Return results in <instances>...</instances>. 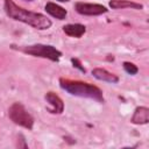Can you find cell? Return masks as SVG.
<instances>
[{
    "label": "cell",
    "mask_w": 149,
    "mask_h": 149,
    "mask_svg": "<svg viewBox=\"0 0 149 149\" xmlns=\"http://www.w3.org/2000/svg\"><path fill=\"white\" fill-rule=\"evenodd\" d=\"M59 85L64 91H66L68 93L72 95L81 97V98H90L95 101L104 102L102 91L92 84L79 81V80H70V79L61 78Z\"/></svg>",
    "instance_id": "cell-2"
},
{
    "label": "cell",
    "mask_w": 149,
    "mask_h": 149,
    "mask_svg": "<svg viewBox=\"0 0 149 149\" xmlns=\"http://www.w3.org/2000/svg\"><path fill=\"white\" fill-rule=\"evenodd\" d=\"M92 74L94 78L99 79V80H102V81H107V83H111V84H115L119 81V77L105 69H101V68H95L92 70Z\"/></svg>",
    "instance_id": "cell-8"
},
{
    "label": "cell",
    "mask_w": 149,
    "mask_h": 149,
    "mask_svg": "<svg viewBox=\"0 0 149 149\" xmlns=\"http://www.w3.org/2000/svg\"><path fill=\"white\" fill-rule=\"evenodd\" d=\"M71 63L73 64V66H74V68L79 69L81 72H84V73L86 72V69H85V68L81 65V63H80V61H79L78 58H71Z\"/></svg>",
    "instance_id": "cell-13"
},
{
    "label": "cell",
    "mask_w": 149,
    "mask_h": 149,
    "mask_svg": "<svg viewBox=\"0 0 149 149\" xmlns=\"http://www.w3.org/2000/svg\"><path fill=\"white\" fill-rule=\"evenodd\" d=\"M45 100L49 104V107H48V111L52 114H61L63 113L64 111V102L63 100L54 92H48L45 94Z\"/></svg>",
    "instance_id": "cell-6"
},
{
    "label": "cell",
    "mask_w": 149,
    "mask_h": 149,
    "mask_svg": "<svg viewBox=\"0 0 149 149\" xmlns=\"http://www.w3.org/2000/svg\"><path fill=\"white\" fill-rule=\"evenodd\" d=\"M123 69H125V71H126L127 73H129V74H136V73L139 72L137 66H136L135 64L130 63V62H123Z\"/></svg>",
    "instance_id": "cell-12"
},
{
    "label": "cell",
    "mask_w": 149,
    "mask_h": 149,
    "mask_svg": "<svg viewBox=\"0 0 149 149\" xmlns=\"http://www.w3.org/2000/svg\"><path fill=\"white\" fill-rule=\"evenodd\" d=\"M20 51L35 56V57H42V58H48L52 62H57L62 52L56 49L52 45H45V44H31V45H22L17 48Z\"/></svg>",
    "instance_id": "cell-3"
},
{
    "label": "cell",
    "mask_w": 149,
    "mask_h": 149,
    "mask_svg": "<svg viewBox=\"0 0 149 149\" xmlns=\"http://www.w3.org/2000/svg\"><path fill=\"white\" fill-rule=\"evenodd\" d=\"M57 1H61V2H68V1H70V0H57Z\"/></svg>",
    "instance_id": "cell-14"
},
{
    "label": "cell",
    "mask_w": 149,
    "mask_h": 149,
    "mask_svg": "<svg viewBox=\"0 0 149 149\" xmlns=\"http://www.w3.org/2000/svg\"><path fill=\"white\" fill-rule=\"evenodd\" d=\"M44 9L48 14H50L51 16H54L58 20H64L68 15V12L63 7H61V6H58L54 2H47Z\"/></svg>",
    "instance_id": "cell-9"
},
{
    "label": "cell",
    "mask_w": 149,
    "mask_h": 149,
    "mask_svg": "<svg viewBox=\"0 0 149 149\" xmlns=\"http://www.w3.org/2000/svg\"><path fill=\"white\" fill-rule=\"evenodd\" d=\"M3 8H5L6 14L10 19H13L15 21L23 22L26 24H29L33 28H36L38 30L49 29L52 24L50 19H48L45 15H43L41 13L27 10V9L17 6L13 0H5Z\"/></svg>",
    "instance_id": "cell-1"
},
{
    "label": "cell",
    "mask_w": 149,
    "mask_h": 149,
    "mask_svg": "<svg viewBox=\"0 0 149 149\" xmlns=\"http://www.w3.org/2000/svg\"><path fill=\"white\" fill-rule=\"evenodd\" d=\"M130 122L134 125H146L149 122V108L144 106L136 107L134 114L130 119Z\"/></svg>",
    "instance_id": "cell-7"
},
{
    "label": "cell",
    "mask_w": 149,
    "mask_h": 149,
    "mask_svg": "<svg viewBox=\"0 0 149 149\" xmlns=\"http://www.w3.org/2000/svg\"><path fill=\"white\" fill-rule=\"evenodd\" d=\"M27 1H31V0H27Z\"/></svg>",
    "instance_id": "cell-15"
},
{
    "label": "cell",
    "mask_w": 149,
    "mask_h": 149,
    "mask_svg": "<svg viewBox=\"0 0 149 149\" xmlns=\"http://www.w3.org/2000/svg\"><path fill=\"white\" fill-rule=\"evenodd\" d=\"M63 31L71 37H81L85 34L86 28L84 24H80V23H70L63 27Z\"/></svg>",
    "instance_id": "cell-10"
},
{
    "label": "cell",
    "mask_w": 149,
    "mask_h": 149,
    "mask_svg": "<svg viewBox=\"0 0 149 149\" xmlns=\"http://www.w3.org/2000/svg\"><path fill=\"white\" fill-rule=\"evenodd\" d=\"M74 9L77 10V13H79L81 15H88V16L100 15V14L107 13V10H108L102 5H99V3H86V2H77L74 5Z\"/></svg>",
    "instance_id": "cell-5"
},
{
    "label": "cell",
    "mask_w": 149,
    "mask_h": 149,
    "mask_svg": "<svg viewBox=\"0 0 149 149\" xmlns=\"http://www.w3.org/2000/svg\"><path fill=\"white\" fill-rule=\"evenodd\" d=\"M8 116L9 119L17 126L27 128L28 130L33 129L34 126V118L28 113L24 106L20 102H14L8 108Z\"/></svg>",
    "instance_id": "cell-4"
},
{
    "label": "cell",
    "mask_w": 149,
    "mask_h": 149,
    "mask_svg": "<svg viewBox=\"0 0 149 149\" xmlns=\"http://www.w3.org/2000/svg\"><path fill=\"white\" fill-rule=\"evenodd\" d=\"M109 7L113 9H123V8H133V9H142L143 5L129 1V0H111Z\"/></svg>",
    "instance_id": "cell-11"
}]
</instances>
